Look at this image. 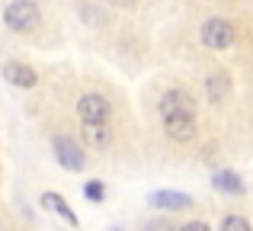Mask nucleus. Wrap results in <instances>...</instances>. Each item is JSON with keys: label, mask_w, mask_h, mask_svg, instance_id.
Instances as JSON below:
<instances>
[{"label": "nucleus", "mask_w": 253, "mask_h": 231, "mask_svg": "<svg viewBox=\"0 0 253 231\" xmlns=\"http://www.w3.org/2000/svg\"><path fill=\"white\" fill-rule=\"evenodd\" d=\"M3 23L13 32H36L42 26V10L36 0H10L3 10Z\"/></svg>", "instance_id": "nucleus-1"}, {"label": "nucleus", "mask_w": 253, "mask_h": 231, "mask_svg": "<svg viewBox=\"0 0 253 231\" xmlns=\"http://www.w3.org/2000/svg\"><path fill=\"white\" fill-rule=\"evenodd\" d=\"M51 151H55L58 164H61L64 170H74V174H81V170L86 167V157H84L81 144H77L74 138H68V135H58L55 141H51Z\"/></svg>", "instance_id": "nucleus-2"}, {"label": "nucleus", "mask_w": 253, "mask_h": 231, "mask_svg": "<svg viewBox=\"0 0 253 231\" xmlns=\"http://www.w3.org/2000/svg\"><path fill=\"white\" fill-rule=\"evenodd\" d=\"M202 42L209 45L211 51H224L231 48V42H234V26L228 23V19H205L202 23Z\"/></svg>", "instance_id": "nucleus-3"}, {"label": "nucleus", "mask_w": 253, "mask_h": 231, "mask_svg": "<svg viewBox=\"0 0 253 231\" xmlns=\"http://www.w3.org/2000/svg\"><path fill=\"white\" fill-rule=\"evenodd\" d=\"M164 132L173 141H192L196 138V113H170L164 116Z\"/></svg>", "instance_id": "nucleus-4"}, {"label": "nucleus", "mask_w": 253, "mask_h": 231, "mask_svg": "<svg viewBox=\"0 0 253 231\" xmlns=\"http://www.w3.org/2000/svg\"><path fill=\"white\" fill-rule=\"evenodd\" d=\"M109 113H112V106L106 103V96H99V93H84L81 100H77V116H81L84 122H109Z\"/></svg>", "instance_id": "nucleus-5"}, {"label": "nucleus", "mask_w": 253, "mask_h": 231, "mask_svg": "<svg viewBox=\"0 0 253 231\" xmlns=\"http://www.w3.org/2000/svg\"><path fill=\"white\" fill-rule=\"evenodd\" d=\"M3 77L13 84V87H23V90H29V87H36V84H39L36 71H32L29 64H23V61H6L3 64Z\"/></svg>", "instance_id": "nucleus-6"}, {"label": "nucleus", "mask_w": 253, "mask_h": 231, "mask_svg": "<svg viewBox=\"0 0 253 231\" xmlns=\"http://www.w3.org/2000/svg\"><path fill=\"white\" fill-rule=\"evenodd\" d=\"M196 113V103H192V96L186 93V90H167V93L161 96V116H170V113Z\"/></svg>", "instance_id": "nucleus-7"}, {"label": "nucleus", "mask_w": 253, "mask_h": 231, "mask_svg": "<svg viewBox=\"0 0 253 231\" xmlns=\"http://www.w3.org/2000/svg\"><path fill=\"white\" fill-rule=\"evenodd\" d=\"M84 141L90 144V148L103 151L112 144V129L109 122H84Z\"/></svg>", "instance_id": "nucleus-8"}, {"label": "nucleus", "mask_w": 253, "mask_h": 231, "mask_svg": "<svg viewBox=\"0 0 253 231\" xmlns=\"http://www.w3.org/2000/svg\"><path fill=\"white\" fill-rule=\"evenodd\" d=\"M151 206L176 212V209H189V206H192V199H189L186 193H167V189H161V193H151Z\"/></svg>", "instance_id": "nucleus-9"}, {"label": "nucleus", "mask_w": 253, "mask_h": 231, "mask_svg": "<svg viewBox=\"0 0 253 231\" xmlns=\"http://www.w3.org/2000/svg\"><path fill=\"white\" fill-rule=\"evenodd\" d=\"M228 90H231V77L224 74V71H215V74L205 81V93H209L211 103H221L224 96H228Z\"/></svg>", "instance_id": "nucleus-10"}, {"label": "nucleus", "mask_w": 253, "mask_h": 231, "mask_svg": "<svg viewBox=\"0 0 253 231\" xmlns=\"http://www.w3.org/2000/svg\"><path fill=\"white\" fill-rule=\"evenodd\" d=\"M42 206L48 209V212H58L68 225H77V215L68 209V202H64V196H58V193H42Z\"/></svg>", "instance_id": "nucleus-11"}, {"label": "nucleus", "mask_w": 253, "mask_h": 231, "mask_svg": "<svg viewBox=\"0 0 253 231\" xmlns=\"http://www.w3.org/2000/svg\"><path fill=\"white\" fill-rule=\"evenodd\" d=\"M215 189H221V193H244V183L237 174L221 170V174H215Z\"/></svg>", "instance_id": "nucleus-12"}, {"label": "nucleus", "mask_w": 253, "mask_h": 231, "mask_svg": "<svg viewBox=\"0 0 253 231\" xmlns=\"http://www.w3.org/2000/svg\"><path fill=\"white\" fill-rule=\"evenodd\" d=\"M221 231H250V222L241 215H228V219H221Z\"/></svg>", "instance_id": "nucleus-13"}, {"label": "nucleus", "mask_w": 253, "mask_h": 231, "mask_svg": "<svg viewBox=\"0 0 253 231\" xmlns=\"http://www.w3.org/2000/svg\"><path fill=\"white\" fill-rule=\"evenodd\" d=\"M84 193H86V199H90V202H99V199H103V183H99V180L86 183V189H84Z\"/></svg>", "instance_id": "nucleus-14"}, {"label": "nucleus", "mask_w": 253, "mask_h": 231, "mask_svg": "<svg viewBox=\"0 0 253 231\" xmlns=\"http://www.w3.org/2000/svg\"><path fill=\"white\" fill-rule=\"evenodd\" d=\"M186 231H209V225H202V222H192V225H186Z\"/></svg>", "instance_id": "nucleus-15"}, {"label": "nucleus", "mask_w": 253, "mask_h": 231, "mask_svg": "<svg viewBox=\"0 0 253 231\" xmlns=\"http://www.w3.org/2000/svg\"><path fill=\"white\" fill-rule=\"evenodd\" d=\"M112 3H116V6H131L135 0H112Z\"/></svg>", "instance_id": "nucleus-16"}]
</instances>
